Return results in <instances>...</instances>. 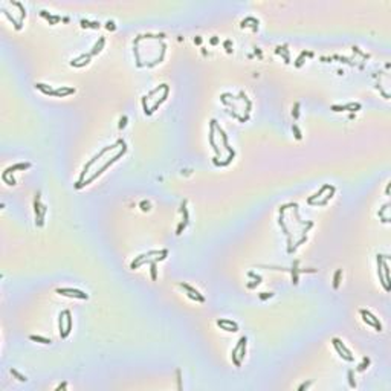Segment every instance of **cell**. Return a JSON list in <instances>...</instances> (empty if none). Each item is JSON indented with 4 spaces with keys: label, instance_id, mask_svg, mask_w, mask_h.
Wrapping results in <instances>:
<instances>
[{
    "label": "cell",
    "instance_id": "cb8c5ba5",
    "mask_svg": "<svg viewBox=\"0 0 391 391\" xmlns=\"http://www.w3.org/2000/svg\"><path fill=\"white\" fill-rule=\"evenodd\" d=\"M90 57H92V54H83V55H80L78 58L72 60V61H70V64H72V66H75V64H78V61H80V60H90Z\"/></svg>",
    "mask_w": 391,
    "mask_h": 391
},
{
    "label": "cell",
    "instance_id": "d590c367",
    "mask_svg": "<svg viewBox=\"0 0 391 391\" xmlns=\"http://www.w3.org/2000/svg\"><path fill=\"white\" fill-rule=\"evenodd\" d=\"M332 110H335V112H342V110H347V106H332Z\"/></svg>",
    "mask_w": 391,
    "mask_h": 391
},
{
    "label": "cell",
    "instance_id": "ab89813d",
    "mask_svg": "<svg viewBox=\"0 0 391 391\" xmlns=\"http://www.w3.org/2000/svg\"><path fill=\"white\" fill-rule=\"evenodd\" d=\"M106 28H107L109 31H113V29H115L116 26H115V23H113V21H110V20H109V21L106 23Z\"/></svg>",
    "mask_w": 391,
    "mask_h": 391
},
{
    "label": "cell",
    "instance_id": "5bb4252c",
    "mask_svg": "<svg viewBox=\"0 0 391 391\" xmlns=\"http://www.w3.org/2000/svg\"><path fill=\"white\" fill-rule=\"evenodd\" d=\"M297 266H298V260H295V263H293V269H290V271H292V283L293 284H298V274L300 272H298Z\"/></svg>",
    "mask_w": 391,
    "mask_h": 391
},
{
    "label": "cell",
    "instance_id": "d6a6232c",
    "mask_svg": "<svg viewBox=\"0 0 391 391\" xmlns=\"http://www.w3.org/2000/svg\"><path fill=\"white\" fill-rule=\"evenodd\" d=\"M271 297H274L272 292H263V293H260V298H261V300H267V298H271Z\"/></svg>",
    "mask_w": 391,
    "mask_h": 391
},
{
    "label": "cell",
    "instance_id": "83f0119b",
    "mask_svg": "<svg viewBox=\"0 0 391 391\" xmlns=\"http://www.w3.org/2000/svg\"><path fill=\"white\" fill-rule=\"evenodd\" d=\"M292 115H293V118H295V119H298V116H300V103H295V106H293V110H292Z\"/></svg>",
    "mask_w": 391,
    "mask_h": 391
},
{
    "label": "cell",
    "instance_id": "5b68a950",
    "mask_svg": "<svg viewBox=\"0 0 391 391\" xmlns=\"http://www.w3.org/2000/svg\"><path fill=\"white\" fill-rule=\"evenodd\" d=\"M215 119H211V122H209V142H211V147L215 150V153L218 154L220 151H218V148L215 147V142H214V133H215Z\"/></svg>",
    "mask_w": 391,
    "mask_h": 391
},
{
    "label": "cell",
    "instance_id": "d6986e66",
    "mask_svg": "<svg viewBox=\"0 0 391 391\" xmlns=\"http://www.w3.org/2000/svg\"><path fill=\"white\" fill-rule=\"evenodd\" d=\"M11 3H14L15 6H18V9H20V12H21V17H20V23H21V20L26 17V9H24V6H23L20 2H17V0H11Z\"/></svg>",
    "mask_w": 391,
    "mask_h": 391
},
{
    "label": "cell",
    "instance_id": "4316f807",
    "mask_svg": "<svg viewBox=\"0 0 391 391\" xmlns=\"http://www.w3.org/2000/svg\"><path fill=\"white\" fill-rule=\"evenodd\" d=\"M165 87H168V86H167V84H161V86H157V87H156V89H154V90H151V92H150V93H148V96H147V100H148V98H150V96H153V95H156V93H157V92H159V90H162V89H165Z\"/></svg>",
    "mask_w": 391,
    "mask_h": 391
},
{
    "label": "cell",
    "instance_id": "836d02e7",
    "mask_svg": "<svg viewBox=\"0 0 391 391\" xmlns=\"http://www.w3.org/2000/svg\"><path fill=\"white\" fill-rule=\"evenodd\" d=\"M126 126H127V116L124 115V116L121 118V121H119V129H124Z\"/></svg>",
    "mask_w": 391,
    "mask_h": 391
},
{
    "label": "cell",
    "instance_id": "3957f363",
    "mask_svg": "<svg viewBox=\"0 0 391 391\" xmlns=\"http://www.w3.org/2000/svg\"><path fill=\"white\" fill-rule=\"evenodd\" d=\"M58 295H69V297H77V298H81V300H87L89 295L78 289H72V287H64V289H57L55 290Z\"/></svg>",
    "mask_w": 391,
    "mask_h": 391
},
{
    "label": "cell",
    "instance_id": "ee69618b",
    "mask_svg": "<svg viewBox=\"0 0 391 391\" xmlns=\"http://www.w3.org/2000/svg\"><path fill=\"white\" fill-rule=\"evenodd\" d=\"M90 28H100V23H98V21H90Z\"/></svg>",
    "mask_w": 391,
    "mask_h": 391
},
{
    "label": "cell",
    "instance_id": "bcb514c9",
    "mask_svg": "<svg viewBox=\"0 0 391 391\" xmlns=\"http://www.w3.org/2000/svg\"><path fill=\"white\" fill-rule=\"evenodd\" d=\"M257 284H260V283H258V281H254V283H249V284H248V287H249V289H252V287H255Z\"/></svg>",
    "mask_w": 391,
    "mask_h": 391
},
{
    "label": "cell",
    "instance_id": "b9f144b4",
    "mask_svg": "<svg viewBox=\"0 0 391 391\" xmlns=\"http://www.w3.org/2000/svg\"><path fill=\"white\" fill-rule=\"evenodd\" d=\"M81 26H83V28H89V26H90V21H89V20H81Z\"/></svg>",
    "mask_w": 391,
    "mask_h": 391
},
{
    "label": "cell",
    "instance_id": "7a4b0ae2",
    "mask_svg": "<svg viewBox=\"0 0 391 391\" xmlns=\"http://www.w3.org/2000/svg\"><path fill=\"white\" fill-rule=\"evenodd\" d=\"M116 145H119V142H116V144H113V145H109V147H106V148H103V150H101L100 153H96V154H95V156H93V157H92V159H90V161H89V162H87V164L84 165V168H83V173H81V177H80V180H78V182L75 183V188H78V186L81 185V182H83V179H84L86 173H87V171H89V168H90V167H92V165H93V164H95L96 161H100V157H101V156H104V154H106V153L109 151V150H113V148H115Z\"/></svg>",
    "mask_w": 391,
    "mask_h": 391
},
{
    "label": "cell",
    "instance_id": "d4e9b609",
    "mask_svg": "<svg viewBox=\"0 0 391 391\" xmlns=\"http://www.w3.org/2000/svg\"><path fill=\"white\" fill-rule=\"evenodd\" d=\"M11 374H12V376H15V377H17V379H18L20 382H26V380H28V377H26V376H23V374H20V373H18V371H17L15 368H11Z\"/></svg>",
    "mask_w": 391,
    "mask_h": 391
},
{
    "label": "cell",
    "instance_id": "7dc6e473",
    "mask_svg": "<svg viewBox=\"0 0 391 391\" xmlns=\"http://www.w3.org/2000/svg\"><path fill=\"white\" fill-rule=\"evenodd\" d=\"M217 41H218L217 37H212V38H211V43H212V44H217Z\"/></svg>",
    "mask_w": 391,
    "mask_h": 391
},
{
    "label": "cell",
    "instance_id": "277c9868",
    "mask_svg": "<svg viewBox=\"0 0 391 391\" xmlns=\"http://www.w3.org/2000/svg\"><path fill=\"white\" fill-rule=\"evenodd\" d=\"M70 93H75V89H73V87H66V86H61L60 89H55V90L51 92L52 96H60V98H63L66 95H70Z\"/></svg>",
    "mask_w": 391,
    "mask_h": 391
},
{
    "label": "cell",
    "instance_id": "6da1fadb",
    "mask_svg": "<svg viewBox=\"0 0 391 391\" xmlns=\"http://www.w3.org/2000/svg\"><path fill=\"white\" fill-rule=\"evenodd\" d=\"M126 150H127V147H126V142H122V150H121V151H119V153H118L116 156H113V157H112L110 161H107V162H106V164H104V165H103V167H101L100 170H98L96 173H93V174H92V176H90L89 179L83 180V182H81V185H80L78 188H81V186H84V185H89V183H90V182H92L93 179H96L98 176H101V174L104 173V171H106V170H107V168H109V167H110L112 164H115V162H116V161H118V159H119V157L122 156V154L126 153Z\"/></svg>",
    "mask_w": 391,
    "mask_h": 391
},
{
    "label": "cell",
    "instance_id": "7bdbcfd3",
    "mask_svg": "<svg viewBox=\"0 0 391 391\" xmlns=\"http://www.w3.org/2000/svg\"><path fill=\"white\" fill-rule=\"evenodd\" d=\"M66 386H67V383L63 382V383H60V385L57 386V391H60V389H66Z\"/></svg>",
    "mask_w": 391,
    "mask_h": 391
},
{
    "label": "cell",
    "instance_id": "ffe728a7",
    "mask_svg": "<svg viewBox=\"0 0 391 391\" xmlns=\"http://www.w3.org/2000/svg\"><path fill=\"white\" fill-rule=\"evenodd\" d=\"M3 12H5V15H6V17H8L11 21H12V24L15 26V29H21V23H20V20H15V18H14V17H12V15H11L8 11H3Z\"/></svg>",
    "mask_w": 391,
    "mask_h": 391
},
{
    "label": "cell",
    "instance_id": "484cf974",
    "mask_svg": "<svg viewBox=\"0 0 391 391\" xmlns=\"http://www.w3.org/2000/svg\"><path fill=\"white\" fill-rule=\"evenodd\" d=\"M368 365H370V358H364L362 364H359V365H358V371H364V370H365Z\"/></svg>",
    "mask_w": 391,
    "mask_h": 391
},
{
    "label": "cell",
    "instance_id": "f546056e",
    "mask_svg": "<svg viewBox=\"0 0 391 391\" xmlns=\"http://www.w3.org/2000/svg\"><path fill=\"white\" fill-rule=\"evenodd\" d=\"M217 326H218L220 329H222V330H225V332H237L234 327H231V326H226V324H217Z\"/></svg>",
    "mask_w": 391,
    "mask_h": 391
},
{
    "label": "cell",
    "instance_id": "c3c4849f",
    "mask_svg": "<svg viewBox=\"0 0 391 391\" xmlns=\"http://www.w3.org/2000/svg\"><path fill=\"white\" fill-rule=\"evenodd\" d=\"M389 186H391V183H388V185H386V191H385L386 194H389Z\"/></svg>",
    "mask_w": 391,
    "mask_h": 391
},
{
    "label": "cell",
    "instance_id": "ba28073f",
    "mask_svg": "<svg viewBox=\"0 0 391 391\" xmlns=\"http://www.w3.org/2000/svg\"><path fill=\"white\" fill-rule=\"evenodd\" d=\"M361 313H365V315L368 316L370 319H371V321L374 323V329H376L377 332H382V326H380L379 319H377V318H376V316H374V315H373V313H371L370 310H365V309H362V310H361Z\"/></svg>",
    "mask_w": 391,
    "mask_h": 391
},
{
    "label": "cell",
    "instance_id": "4dcf8cb0",
    "mask_svg": "<svg viewBox=\"0 0 391 391\" xmlns=\"http://www.w3.org/2000/svg\"><path fill=\"white\" fill-rule=\"evenodd\" d=\"M292 130H293V133H295V138H297V139H301V132H300V129H298L297 124L292 126Z\"/></svg>",
    "mask_w": 391,
    "mask_h": 391
},
{
    "label": "cell",
    "instance_id": "f35d334b",
    "mask_svg": "<svg viewBox=\"0 0 391 391\" xmlns=\"http://www.w3.org/2000/svg\"><path fill=\"white\" fill-rule=\"evenodd\" d=\"M310 385H312V380H309V382H304V383H303V385H300V386H298V389H300V391H303V389H306V388H309V386H310Z\"/></svg>",
    "mask_w": 391,
    "mask_h": 391
},
{
    "label": "cell",
    "instance_id": "e575fe53",
    "mask_svg": "<svg viewBox=\"0 0 391 391\" xmlns=\"http://www.w3.org/2000/svg\"><path fill=\"white\" fill-rule=\"evenodd\" d=\"M185 226H186V223H185V222L179 223V226H177V231H176V234H177V235H180V234H182V231L185 229Z\"/></svg>",
    "mask_w": 391,
    "mask_h": 391
},
{
    "label": "cell",
    "instance_id": "2e32d148",
    "mask_svg": "<svg viewBox=\"0 0 391 391\" xmlns=\"http://www.w3.org/2000/svg\"><path fill=\"white\" fill-rule=\"evenodd\" d=\"M72 330V315H70V310H66V336L70 333Z\"/></svg>",
    "mask_w": 391,
    "mask_h": 391
},
{
    "label": "cell",
    "instance_id": "f6af8a7d",
    "mask_svg": "<svg viewBox=\"0 0 391 391\" xmlns=\"http://www.w3.org/2000/svg\"><path fill=\"white\" fill-rule=\"evenodd\" d=\"M194 43H196V44H200V43H202V37H196V38H194Z\"/></svg>",
    "mask_w": 391,
    "mask_h": 391
},
{
    "label": "cell",
    "instance_id": "ac0fdd59",
    "mask_svg": "<svg viewBox=\"0 0 391 391\" xmlns=\"http://www.w3.org/2000/svg\"><path fill=\"white\" fill-rule=\"evenodd\" d=\"M31 341H37V342H41V344H51V339L47 338H43V336H37V335H31Z\"/></svg>",
    "mask_w": 391,
    "mask_h": 391
},
{
    "label": "cell",
    "instance_id": "7402d4cb",
    "mask_svg": "<svg viewBox=\"0 0 391 391\" xmlns=\"http://www.w3.org/2000/svg\"><path fill=\"white\" fill-rule=\"evenodd\" d=\"M244 354H246V341H244L243 344H241V347H240V350H238V354H237V356H238V361H240V362H241V361L244 359Z\"/></svg>",
    "mask_w": 391,
    "mask_h": 391
},
{
    "label": "cell",
    "instance_id": "9a60e30c",
    "mask_svg": "<svg viewBox=\"0 0 391 391\" xmlns=\"http://www.w3.org/2000/svg\"><path fill=\"white\" fill-rule=\"evenodd\" d=\"M332 342H335V344H338V345H339V348H341L342 351H344V353H345L347 356L353 358V356H351V351H350V350H348V348H347V347L344 345V342H341V341H339L338 338H333V339H332Z\"/></svg>",
    "mask_w": 391,
    "mask_h": 391
},
{
    "label": "cell",
    "instance_id": "60d3db41",
    "mask_svg": "<svg viewBox=\"0 0 391 391\" xmlns=\"http://www.w3.org/2000/svg\"><path fill=\"white\" fill-rule=\"evenodd\" d=\"M141 206H142V211H148L150 209V205H148V202H141Z\"/></svg>",
    "mask_w": 391,
    "mask_h": 391
},
{
    "label": "cell",
    "instance_id": "4fadbf2b",
    "mask_svg": "<svg viewBox=\"0 0 391 391\" xmlns=\"http://www.w3.org/2000/svg\"><path fill=\"white\" fill-rule=\"evenodd\" d=\"M104 43H106V38H104V37H101V38H100V41H98V43H95V46H93V49H92V52H90V54H92V55H96V54H98V52H100L101 49H103Z\"/></svg>",
    "mask_w": 391,
    "mask_h": 391
},
{
    "label": "cell",
    "instance_id": "7c38bea8",
    "mask_svg": "<svg viewBox=\"0 0 391 391\" xmlns=\"http://www.w3.org/2000/svg\"><path fill=\"white\" fill-rule=\"evenodd\" d=\"M382 271L385 272V277H383V278H385V283L389 286V284H391V280H389V267H388V263H386L385 260H382ZM389 287H391V286H389Z\"/></svg>",
    "mask_w": 391,
    "mask_h": 391
},
{
    "label": "cell",
    "instance_id": "30bf717a",
    "mask_svg": "<svg viewBox=\"0 0 391 391\" xmlns=\"http://www.w3.org/2000/svg\"><path fill=\"white\" fill-rule=\"evenodd\" d=\"M180 287H183V289H186L188 292H191V293H194V295H197L199 297V301L200 303H205V297H202L200 293H199V290H196L194 287H191L189 284H186V283H180Z\"/></svg>",
    "mask_w": 391,
    "mask_h": 391
},
{
    "label": "cell",
    "instance_id": "603a6c76",
    "mask_svg": "<svg viewBox=\"0 0 391 391\" xmlns=\"http://www.w3.org/2000/svg\"><path fill=\"white\" fill-rule=\"evenodd\" d=\"M217 324H226V326H231V327H234L235 330H238L237 323H234V321H231V319H217Z\"/></svg>",
    "mask_w": 391,
    "mask_h": 391
},
{
    "label": "cell",
    "instance_id": "e0dca14e",
    "mask_svg": "<svg viewBox=\"0 0 391 391\" xmlns=\"http://www.w3.org/2000/svg\"><path fill=\"white\" fill-rule=\"evenodd\" d=\"M180 211H182V214H183V222L188 225V222H189V215H188V209H186V200H183V202H182Z\"/></svg>",
    "mask_w": 391,
    "mask_h": 391
},
{
    "label": "cell",
    "instance_id": "52a82bcc",
    "mask_svg": "<svg viewBox=\"0 0 391 391\" xmlns=\"http://www.w3.org/2000/svg\"><path fill=\"white\" fill-rule=\"evenodd\" d=\"M29 167H31L29 162H20V164H15V165H12V167H8V168L5 170V174H9V173H12V171H15V170H26V168H29Z\"/></svg>",
    "mask_w": 391,
    "mask_h": 391
},
{
    "label": "cell",
    "instance_id": "f1b7e54d",
    "mask_svg": "<svg viewBox=\"0 0 391 391\" xmlns=\"http://www.w3.org/2000/svg\"><path fill=\"white\" fill-rule=\"evenodd\" d=\"M142 106H144V112H145V115H151L150 109L147 107V96H142Z\"/></svg>",
    "mask_w": 391,
    "mask_h": 391
},
{
    "label": "cell",
    "instance_id": "8d00e7d4",
    "mask_svg": "<svg viewBox=\"0 0 391 391\" xmlns=\"http://www.w3.org/2000/svg\"><path fill=\"white\" fill-rule=\"evenodd\" d=\"M248 275H249V277H251V278H254V280H255V281H258V283H261V277H260V275H257V274H254V272H249V274H248Z\"/></svg>",
    "mask_w": 391,
    "mask_h": 391
},
{
    "label": "cell",
    "instance_id": "1f68e13d",
    "mask_svg": "<svg viewBox=\"0 0 391 391\" xmlns=\"http://www.w3.org/2000/svg\"><path fill=\"white\" fill-rule=\"evenodd\" d=\"M348 382H350V386H351V388H356V382H354V379H353V371H351V370L348 371Z\"/></svg>",
    "mask_w": 391,
    "mask_h": 391
},
{
    "label": "cell",
    "instance_id": "8fae6325",
    "mask_svg": "<svg viewBox=\"0 0 391 391\" xmlns=\"http://www.w3.org/2000/svg\"><path fill=\"white\" fill-rule=\"evenodd\" d=\"M327 189H330V185H329V183H327V185H324V186H323V188H321L319 191H318V192H315L313 196H310V197L307 199V202H309V203H312V202H313L315 199H318V197H319V196H321L323 192H326Z\"/></svg>",
    "mask_w": 391,
    "mask_h": 391
},
{
    "label": "cell",
    "instance_id": "44dd1931",
    "mask_svg": "<svg viewBox=\"0 0 391 391\" xmlns=\"http://www.w3.org/2000/svg\"><path fill=\"white\" fill-rule=\"evenodd\" d=\"M341 274H342V269H338L335 272V277H333V287L338 289L339 287V278H341Z\"/></svg>",
    "mask_w": 391,
    "mask_h": 391
},
{
    "label": "cell",
    "instance_id": "9c48e42d",
    "mask_svg": "<svg viewBox=\"0 0 391 391\" xmlns=\"http://www.w3.org/2000/svg\"><path fill=\"white\" fill-rule=\"evenodd\" d=\"M60 319H58V327H60V336L64 339L66 338V330H64V319H66V310L60 312Z\"/></svg>",
    "mask_w": 391,
    "mask_h": 391
},
{
    "label": "cell",
    "instance_id": "8992f818",
    "mask_svg": "<svg viewBox=\"0 0 391 391\" xmlns=\"http://www.w3.org/2000/svg\"><path fill=\"white\" fill-rule=\"evenodd\" d=\"M34 211H35V223L40 220L41 217V203H40V191L35 192V199H34Z\"/></svg>",
    "mask_w": 391,
    "mask_h": 391
},
{
    "label": "cell",
    "instance_id": "74e56055",
    "mask_svg": "<svg viewBox=\"0 0 391 391\" xmlns=\"http://www.w3.org/2000/svg\"><path fill=\"white\" fill-rule=\"evenodd\" d=\"M176 374H177V388H179V389H182V379H180V370H177V371H176Z\"/></svg>",
    "mask_w": 391,
    "mask_h": 391
}]
</instances>
